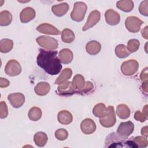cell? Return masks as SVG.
Returning <instances> with one entry per match:
<instances>
[{"mask_svg": "<svg viewBox=\"0 0 148 148\" xmlns=\"http://www.w3.org/2000/svg\"><path fill=\"white\" fill-rule=\"evenodd\" d=\"M57 51L40 49L36 58L38 65L50 75L58 74L62 69V65L60 60L57 56Z\"/></svg>", "mask_w": 148, "mask_h": 148, "instance_id": "obj_1", "label": "cell"}, {"mask_svg": "<svg viewBox=\"0 0 148 148\" xmlns=\"http://www.w3.org/2000/svg\"><path fill=\"white\" fill-rule=\"evenodd\" d=\"M119 136L117 133H110L106 138L105 147H136L132 138L127 140Z\"/></svg>", "mask_w": 148, "mask_h": 148, "instance_id": "obj_2", "label": "cell"}, {"mask_svg": "<svg viewBox=\"0 0 148 148\" xmlns=\"http://www.w3.org/2000/svg\"><path fill=\"white\" fill-rule=\"evenodd\" d=\"M87 5L83 2H76L74 3L73 9L71 13V17L72 20L80 22L84 18L86 11Z\"/></svg>", "mask_w": 148, "mask_h": 148, "instance_id": "obj_3", "label": "cell"}, {"mask_svg": "<svg viewBox=\"0 0 148 148\" xmlns=\"http://www.w3.org/2000/svg\"><path fill=\"white\" fill-rule=\"evenodd\" d=\"M116 122V117L114 108L113 106H109L106 108L104 116L99 118V123L103 127L110 128L113 127Z\"/></svg>", "mask_w": 148, "mask_h": 148, "instance_id": "obj_4", "label": "cell"}, {"mask_svg": "<svg viewBox=\"0 0 148 148\" xmlns=\"http://www.w3.org/2000/svg\"><path fill=\"white\" fill-rule=\"evenodd\" d=\"M36 41L40 46L49 50L57 49L58 46L57 40L48 36H40L36 39Z\"/></svg>", "mask_w": 148, "mask_h": 148, "instance_id": "obj_5", "label": "cell"}, {"mask_svg": "<svg viewBox=\"0 0 148 148\" xmlns=\"http://www.w3.org/2000/svg\"><path fill=\"white\" fill-rule=\"evenodd\" d=\"M138 68V61L135 60H130L121 64V71L125 76H132L137 72Z\"/></svg>", "mask_w": 148, "mask_h": 148, "instance_id": "obj_6", "label": "cell"}, {"mask_svg": "<svg viewBox=\"0 0 148 148\" xmlns=\"http://www.w3.org/2000/svg\"><path fill=\"white\" fill-rule=\"evenodd\" d=\"M143 21L136 16H129L125 21V25L126 28L130 32L136 33L140 29Z\"/></svg>", "mask_w": 148, "mask_h": 148, "instance_id": "obj_7", "label": "cell"}, {"mask_svg": "<svg viewBox=\"0 0 148 148\" xmlns=\"http://www.w3.org/2000/svg\"><path fill=\"white\" fill-rule=\"evenodd\" d=\"M134 125L131 121L122 122L119 125L117 130V134L123 138L127 139L134 131Z\"/></svg>", "mask_w": 148, "mask_h": 148, "instance_id": "obj_8", "label": "cell"}, {"mask_svg": "<svg viewBox=\"0 0 148 148\" xmlns=\"http://www.w3.org/2000/svg\"><path fill=\"white\" fill-rule=\"evenodd\" d=\"M21 72V67L20 63L15 60H9L5 68V72L10 76L18 75Z\"/></svg>", "mask_w": 148, "mask_h": 148, "instance_id": "obj_9", "label": "cell"}, {"mask_svg": "<svg viewBox=\"0 0 148 148\" xmlns=\"http://www.w3.org/2000/svg\"><path fill=\"white\" fill-rule=\"evenodd\" d=\"M100 18H101V13L98 10H95L92 11L90 13L87 18V21L86 23V24L83 27L82 30L83 31H85L90 29V28L92 27L95 25H96L99 21Z\"/></svg>", "mask_w": 148, "mask_h": 148, "instance_id": "obj_10", "label": "cell"}, {"mask_svg": "<svg viewBox=\"0 0 148 148\" xmlns=\"http://www.w3.org/2000/svg\"><path fill=\"white\" fill-rule=\"evenodd\" d=\"M8 99L13 108H19L24 103L25 96L20 92L12 93L8 95Z\"/></svg>", "mask_w": 148, "mask_h": 148, "instance_id": "obj_11", "label": "cell"}, {"mask_svg": "<svg viewBox=\"0 0 148 148\" xmlns=\"http://www.w3.org/2000/svg\"><path fill=\"white\" fill-rule=\"evenodd\" d=\"M57 91L61 95H71L76 92L72 83L70 81H66L59 84L57 87Z\"/></svg>", "mask_w": 148, "mask_h": 148, "instance_id": "obj_12", "label": "cell"}, {"mask_svg": "<svg viewBox=\"0 0 148 148\" xmlns=\"http://www.w3.org/2000/svg\"><path fill=\"white\" fill-rule=\"evenodd\" d=\"M80 129L82 132L86 135L92 134L96 130V125L94 121L91 119L83 120L80 124Z\"/></svg>", "mask_w": 148, "mask_h": 148, "instance_id": "obj_13", "label": "cell"}, {"mask_svg": "<svg viewBox=\"0 0 148 148\" xmlns=\"http://www.w3.org/2000/svg\"><path fill=\"white\" fill-rule=\"evenodd\" d=\"M105 17L106 23L110 25L118 24L120 21L119 13L113 9H108L105 13Z\"/></svg>", "mask_w": 148, "mask_h": 148, "instance_id": "obj_14", "label": "cell"}, {"mask_svg": "<svg viewBox=\"0 0 148 148\" xmlns=\"http://www.w3.org/2000/svg\"><path fill=\"white\" fill-rule=\"evenodd\" d=\"M36 30L40 33L57 35L60 34V31L54 26L48 23H43L36 27Z\"/></svg>", "mask_w": 148, "mask_h": 148, "instance_id": "obj_15", "label": "cell"}, {"mask_svg": "<svg viewBox=\"0 0 148 148\" xmlns=\"http://www.w3.org/2000/svg\"><path fill=\"white\" fill-rule=\"evenodd\" d=\"M36 15L35 10L31 7L24 8L20 13V20L23 23H27L33 20Z\"/></svg>", "mask_w": 148, "mask_h": 148, "instance_id": "obj_16", "label": "cell"}, {"mask_svg": "<svg viewBox=\"0 0 148 148\" xmlns=\"http://www.w3.org/2000/svg\"><path fill=\"white\" fill-rule=\"evenodd\" d=\"M69 8V5L66 2H64L60 4L53 5L51 8V10L54 15L58 17H61L67 13Z\"/></svg>", "mask_w": 148, "mask_h": 148, "instance_id": "obj_17", "label": "cell"}, {"mask_svg": "<svg viewBox=\"0 0 148 148\" xmlns=\"http://www.w3.org/2000/svg\"><path fill=\"white\" fill-rule=\"evenodd\" d=\"M57 120L60 124L68 125L72 121L73 116L69 111L63 110L58 113Z\"/></svg>", "mask_w": 148, "mask_h": 148, "instance_id": "obj_18", "label": "cell"}, {"mask_svg": "<svg viewBox=\"0 0 148 148\" xmlns=\"http://www.w3.org/2000/svg\"><path fill=\"white\" fill-rule=\"evenodd\" d=\"M101 45L99 42L96 40L88 42L86 46V51L90 55H96L101 51Z\"/></svg>", "mask_w": 148, "mask_h": 148, "instance_id": "obj_19", "label": "cell"}, {"mask_svg": "<svg viewBox=\"0 0 148 148\" xmlns=\"http://www.w3.org/2000/svg\"><path fill=\"white\" fill-rule=\"evenodd\" d=\"M73 58L72 51L69 49H63L59 53V58L61 62L68 64L72 62Z\"/></svg>", "mask_w": 148, "mask_h": 148, "instance_id": "obj_20", "label": "cell"}, {"mask_svg": "<svg viewBox=\"0 0 148 148\" xmlns=\"http://www.w3.org/2000/svg\"><path fill=\"white\" fill-rule=\"evenodd\" d=\"M50 90V84L47 82H42L38 83L34 88L35 93L40 96L47 95Z\"/></svg>", "mask_w": 148, "mask_h": 148, "instance_id": "obj_21", "label": "cell"}, {"mask_svg": "<svg viewBox=\"0 0 148 148\" xmlns=\"http://www.w3.org/2000/svg\"><path fill=\"white\" fill-rule=\"evenodd\" d=\"M116 6L123 12H130L133 9L134 5L131 0H122L117 2Z\"/></svg>", "mask_w": 148, "mask_h": 148, "instance_id": "obj_22", "label": "cell"}, {"mask_svg": "<svg viewBox=\"0 0 148 148\" xmlns=\"http://www.w3.org/2000/svg\"><path fill=\"white\" fill-rule=\"evenodd\" d=\"M117 115L121 119H127L130 117L131 112L127 105L120 104L116 108Z\"/></svg>", "mask_w": 148, "mask_h": 148, "instance_id": "obj_23", "label": "cell"}, {"mask_svg": "<svg viewBox=\"0 0 148 148\" xmlns=\"http://www.w3.org/2000/svg\"><path fill=\"white\" fill-rule=\"evenodd\" d=\"M47 136L43 132H38L34 136V142L39 147H43L47 143Z\"/></svg>", "mask_w": 148, "mask_h": 148, "instance_id": "obj_24", "label": "cell"}, {"mask_svg": "<svg viewBox=\"0 0 148 148\" xmlns=\"http://www.w3.org/2000/svg\"><path fill=\"white\" fill-rule=\"evenodd\" d=\"M72 75V71L71 69L69 68H65L63 69L60 74V75L57 78L56 80L55 81V84H60L66 80H68L69 79H70Z\"/></svg>", "mask_w": 148, "mask_h": 148, "instance_id": "obj_25", "label": "cell"}, {"mask_svg": "<svg viewBox=\"0 0 148 148\" xmlns=\"http://www.w3.org/2000/svg\"><path fill=\"white\" fill-rule=\"evenodd\" d=\"M72 84L75 90H77L76 92L81 90L85 86V80L84 77L80 74L75 75L72 80Z\"/></svg>", "mask_w": 148, "mask_h": 148, "instance_id": "obj_26", "label": "cell"}, {"mask_svg": "<svg viewBox=\"0 0 148 148\" xmlns=\"http://www.w3.org/2000/svg\"><path fill=\"white\" fill-rule=\"evenodd\" d=\"M75 38L74 32L69 28H65L61 32L62 40L66 43H72Z\"/></svg>", "mask_w": 148, "mask_h": 148, "instance_id": "obj_27", "label": "cell"}, {"mask_svg": "<svg viewBox=\"0 0 148 148\" xmlns=\"http://www.w3.org/2000/svg\"><path fill=\"white\" fill-rule=\"evenodd\" d=\"M12 21V15L8 10H3L0 13V25L1 26H7Z\"/></svg>", "mask_w": 148, "mask_h": 148, "instance_id": "obj_28", "label": "cell"}, {"mask_svg": "<svg viewBox=\"0 0 148 148\" xmlns=\"http://www.w3.org/2000/svg\"><path fill=\"white\" fill-rule=\"evenodd\" d=\"M13 46V42L9 39H3L0 42V51L1 53L9 52Z\"/></svg>", "mask_w": 148, "mask_h": 148, "instance_id": "obj_29", "label": "cell"}, {"mask_svg": "<svg viewBox=\"0 0 148 148\" xmlns=\"http://www.w3.org/2000/svg\"><path fill=\"white\" fill-rule=\"evenodd\" d=\"M115 54L119 58H124L128 57L130 54V53L124 45L120 44L116 47Z\"/></svg>", "mask_w": 148, "mask_h": 148, "instance_id": "obj_30", "label": "cell"}, {"mask_svg": "<svg viewBox=\"0 0 148 148\" xmlns=\"http://www.w3.org/2000/svg\"><path fill=\"white\" fill-rule=\"evenodd\" d=\"M42 111L40 108L38 107H32L30 109L28 112V117L29 119L34 121L39 120L42 117Z\"/></svg>", "mask_w": 148, "mask_h": 148, "instance_id": "obj_31", "label": "cell"}, {"mask_svg": "<svg viewBox=\"0 0 148 148\" xmlns=\"http://www.w3.org/2000/svg\"><path fill=\"white\" fill-rule=\"evenodd\" d=\"M106 108L105 104L102 103H99L95 105L92 110V113L95 117L101 118L104 116L106 112Z\"/></svg>", "mask_w": 148, "mask_h": 148, "instance_id": "obj_32", "label": "cell"}, {"mask_svg": "<svg viewBox=\"0 0 148 148\" xmlns=\"http://www.w3.org/2000/svg\"><path fill=\"white\" fill-rule=\"evenodd\" d=\"M147 106H148L147 105H146L144 106V108H143L142 113L140 112L139 110H138L135 113L134 117L136 121L144 122L145 121V120H146L147 118V114H148Z\"/></svg>", "mask_w": 148, "mask_h": 148, "instance_id": "obj_33", "label": "cell"}, {"mask_svg": "<svg viewBox=\"0 0 148 148\" xmlns=\"http://www.w3.org/2000/svg\"><path fill=\"white\" fill-rule=\"evenodd\" d=\"M140 46V43L138 39H132L128 40L127 43V49L129 51V52L131 53H134L136 51Z\"/></svg>", "mask_w": 148, "mask_h": 148, "instance_id": "obj_34", "label": "cell"}, {"mask_svg": "<svg viewBox=\"0 0 148 148\" xmlns=\"http://www.w3.org/2000/svg\"><path fill=\"white\" fill-rule=\"evenodd\" d=\"M136 147H146L148 145V140L146 138L143 136H136L132 138Z\"/></svg>", "mask_w": 148, "mask_h": 148, "instance_id": "obj_35", "label": "cell"}, {"mask_svg": "<svg viewBox=\"0 0 148 148\" xmlns=\"http://www.w3.org/2000/svg\"><path fill=\"white\" fill-rule=\"evenodd\" d=\"M68 136V132L65 129L60 128L55 132V137L59 140H65Z\"/></svg>", "mask_w": 148, "mask_h": 148, "instance_id": "obj_36", "label": "cell"}, {"mask_svg": "<svg viewBox=\"0 0 148 148\" xmlns=\"http://www.w3.org/2000/svg\"><path fill=\"white\" fill-rule=\"evenodd\" d=\"M139 11L140 13L145 16H148V1L145 0L142 1L139 6Z\"/></svg>", "mask_w": 148, "mask_h": 148, "instance_id": "obj_37", "label": "cell"}, {"mask_svg": "<svg viewBox=\"0 0 148 148\" xmlns=\"http://www.w3.org/2000/svg\"><path fill=\"white\" fill-rule=\"evenodd\" d=\"M8 114V109L6 103L4 101H1L0 103V117L5 119Z\"/></svg>", "mask_w": 148, "mask_h": 148, "instance_id": "obj_38", "label": "cell"}, {"mask_svg": "<svg viewBox=\"0 0 148 148\" xmlns=\"http://www.w3.org/2000/svg\"><path fill=\"white\" fill-rule=\"evenodd\" d=\"M93 88H94L93 84L90 81H87L85 83L84 87L81 90L77 92H79L81 94L87 93V92L91 91L93 89Z\"/></svg>", "mask_w": 148, "mask_h": 148, "instance_id": "obj_39", "label": "cell"}, {"mask_svg": "<svg viewBox=\"0 0 148 148\" xmlns=\"http://www.w3.org/2000/svg\"><path fill=\"white\" fill-rule=\"evenodd\" d=\"M140 78L142 81H146L148 79V74H147V67H146L141 72L140 75Z\"/></svg>", "mask_w": 148, "mask_h": 148, "instance_id": "obj_40", "label": "cell"}, {"mask_svg": "<svg viewBox=\"0 0 148 148\" xmlns=\"http://www.w3.org/2000/svg\"><path fill=\"white\" fill-rule=\"evenodd\" d=\"M9 84H10V82L8 79L3 77L0 78V87L1 88L6 87L8 86H9Z\"/></svg>", "mask_w": 148, "mask_h": 148, "instance_id": "obj_41", "label": "cell"}, {"mask_svg": "<svg viewBox=\"0 0 148 148\" xmlns=\"http://www.w3.org/2000/svg\"><path fill=\"white\" fill-rule=\"evenodd\" d=\"M147 26H146L143 29H142L141 31V34L142 35V36L146 39H148V36H147Z\"/></svg>", "mask_w": 148, "mask_h": 148, "instance_id": "obj_42", "label": "cell"}, {"mask_svg": "<svg viewBox=\"0 0 148 148\" xmlns=\"http://www.w3.org/2000/svg\"><path fill=\"white\" fill-rule=\"evenodd\" d=\"M148 130H147V126L143 127L141 130V134L142 135L145 136L146 138L148 136Z\"/></svg>", "mask_w": 148, "mask_h": 148, "instance_id": "obj_43", "label": "cell"}, {"mask_svg": "<svg viewBox=\"0 0 148 148\" xmlns=\"http://www.w3.org/2000/svg\"><path fill=\"white\" fill-rule=\"evenodd\" d=\"M147 83H148V81H144L143 82L142 85V90L145 92H147Z\"/></svg>", "mask_w": 148, "mask_h": 148, "instance_id": "obj_44", "label": "cell"}]
</instances>
